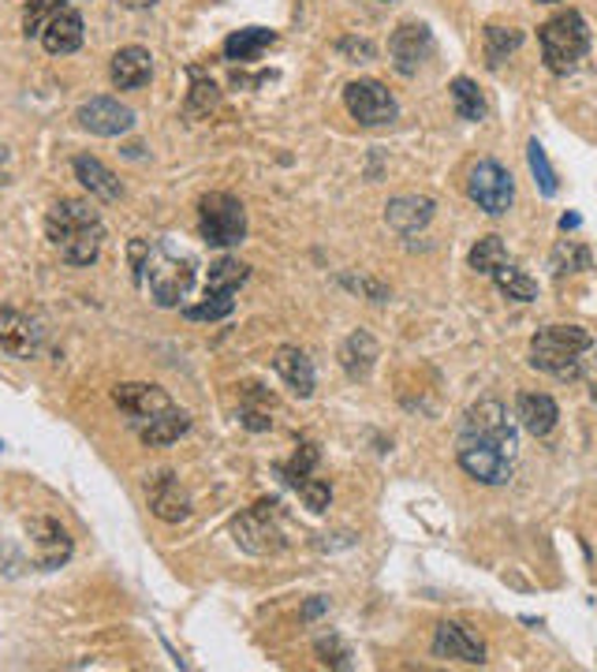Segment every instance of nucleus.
Here are the masks:
<instances>
[{"label":"nucleus","instance_id":"obj_18","mask_svg":"<svg viewBox=\"0 0 597 672\" xmlns=\"http://www.w3.org/2000/svg\"><path fill=\"white\" fill-rule=\"evenodd\" d=\"M433 654L449 661H467V665H482L486 661V642L475 631L463 628V624H441L438 636H433Z\"/></svg>","mask_w":597,"mask_h":672},{"label":"nucleus","instance_id":"obj_2","mask_svg":"<svg viewBox=\"0 0 597 672\" xmlns=\"http://www.w3.org/2000/svg\"><path fill=\"white\" fill-rule=\"evenodd\" d=\"M131 266H135L139 280H146L150 299H154L157 307H179V299L191 291L195 262L187 258V254H176L173 247L135 240L131 243Z\"/></svg>","mask_w":597,"mask_h":672},{"label":"nucleus","instance_id":"obj_20","mask_svg":"<svg viewBox=\"0 0 597 672\" xmlns=\"http://www.w3.org/2000/svg\"><path fill=\"white\" fill-rule=\"evenodd\" d=\"M516 419H519V426H523L527 433H534V438H545V433H553L556 419H561V407H556L553 396H545V393H519Z\"/></svg>","mask_w":597,"mask_h":672},{"label":"nucleus","instance_id":"obj_13","mask_svg":"<svg viewBox=\"0 0 597 672\" xmlns=\"http://www.w3.org/2000/svg\"><path fill=\"white\" fill-rule=\"evenodd\" d=\"M430 53H433V34L422 23H403L388 37V56H393V68L400 75H414Z\"/></svg>","mask_w":597,"mask_h":672},{"label":"nucleus","instance_id":"obj_34","mask_svg":"<svg viewBox=\"0 0 597 672\" xmlns=\"http://www.w3.org/2000/svg\"><path fill=\"white\" fill-rule=\"evenodd\" d=\"M318 460H321V452H318V444H299L296 449V456H291L288 463H284L280 467V475H284V482H291V486H302V482H307L310 475H314V467H318Z\"/></svg>","mask_w":597,"mask_h":672},{"label":"nucleus","instance_id":"obj_40","mask_svg":"<svg viewBox=\"0 0 597 672\" xmlns=\"http://www.w3.org/2000/svg\"><path fill=\"white\" fill-rule=\"evenodd\" d=\"M336 49H340V56H347L352 64H369L377 56V45L369 42V37H344Z\"/></svg>","mask_w":597,"mask_h":672},{"label":"nucleus","instance_id":"obj_5","mask_svg":"<svg viewBox=\"0 0 597 672\" xmlns=\"http://www.w3.org/2000/svg\"><path fill=\"white\" fill-rule=\"evenodd\" d=\"M198 232L210 247H235L246 240V210L229 191H210L198 202Z\"/></svg>","mask_w":597,"mask_h":672},{"label":"nucleus","instance_id":"obj_43","mask_svg":"<svg viewBox=\"0 0 597 672\" xmlns=\"http://www.w3.org/2000/svg\"><path fill=\"white\" fill-rule=\"evenodd\" d=\"M561 229L567 232V229H579V213H564L561 217Z\"/></svg>","mask_w":597,"mask_h":672},{"label":"nucleus","instance_id":"obj_17","mask_svg":"<svg viewBox=\"0 0 597 672\" xmlns=\"http://www.w3.org/2000/svg\"><path fill=\"white\" fill-rule=\"evenodd\" d=\"M438 213V202L425 195H400L385 206V224L396 235H419Z\"/></svg>","mask_w":597,"mask_h":672},{"label":"nucleus","instance_id":"obj_15","mask_svg":"<svg viewBox=\"0 0 597 672\" xmlns=\"http://www.w3.org/2000/svg\"><path fill=\"white\" fill-rule=\"evenodd\" d=\"M42 45H45V53H53V56H68L75 53L82 45V15L75 12L71 4H64V0H56L53 4V12L49 19H45V26H42Z\"/></svg>","mask_w":597,"mask_h":672},{"label":"nucleus","instance_id":"obj_7","mask_svg":"<svg viewBox=\"0 0 597 672\" xmlns=\"http://www.w3.org/2000/svg\"><path fill=\"white\" fill-rule=\"evenodd\" d=\"M467 195L478 210H486L489 217H500L516 202V179H511V173L500 161H478L467 176Z\"/></svg>","mask_w":597,"mask_h":672},{"label":"nucleus","instance_id":"obj_46","mask_svg":"<svg viewBox=\"0 0 597 672\" xmlns=\"http://www.w3.org/2000/svg\"><path fill=\"white\" fill-rule=\"evenodd\" d=\"M542 4H561V0H542Z\"/></svg>","mask_w":597,"mask_h":672},{"label":"nucleus","instance_id":"obj_10","mask_svg":"<svg viewBox=\"0 0 597 672\" xmlns=\"http://www.w3.org/2000/svg\"><path fill=\"white\" fill-rule=\"evenodd\" d=\"M456 460H460L463 475L482 482V486H505V482L511 478V456H505V452L489 441L460 438Z\"/></svg>","mask_w":597,"mask_h":672},{"label":"nucleus","instance_id":"obj_1","mask_svg":"<svg viewBox=\"0 0 597 672\" xmlns=\"http://www.w3.org/2000/svg\"><path fill=\"white\" fill-rule=\"evenodd\" d=\"M45 235L68 266H93L106 243V221L82 198H60L45 213Z\"/></svg>","mask_w":597,"mask_h":672},{"label":"nucleus","instance_id":"obj_36","mask_svg":"<svg viewBox=\"0 0 597 672\" xmlns=\"http://www.w3.org/2000/svg\"><path fill=\"white\" fill-rule=\"evenodd\" d=\"M314 654L321 658V665H329V669H352V650L344 647L336 636H321L314 642Z\"/></svg>","mask_w":597,"mask_h":672},{"label":"nucleus","instance_id":"obj_12","mask_svg":"<svg viewBox=\"0 0 597 672\" xmlns=\"http://www.w3.org/2000/svg\"><path fill=\"white\" fill-rule=\"evenodd\" d=\"M146 500H150V513L165 519V524H184L191 516V494H187V486L173 471H161V475L146 482Z\"/></svg>","mask_w":597,"mask_h":672},{"label":"nucleus","instance_id":"obj_45","mask_svg":"<svg viewBox=\"0 0 597 672\" xmlns=\"http://www.w3.org/2000/svg\"><path fill=\"white\" fill-rule=\"evenodd\" d=\"M590 400H594V404H597V385H594V393H590Z\"/></svg>","mask_w":597,"mask_h":672},{"label":"nucleus","instance_id":"obj_38","mask_svg":"<svg viewBox=\"0 0 597 672\" xmlns=\"http://www.w3.org/2000/svg\"><path fill=\"white\" fill-rule=\"evenodd\" d=\"M53 4H56V0H31V4H26V12H23V34L26 37L42 34V26H45V19H49Z\"/></svg>","mask_w":597,"mask_h":672},{"label":"nucleus","instance_id":"obj_31","mask_svg":"<svg viewBox=\"0 0 597 672\" xmlns=\"http://www.w3.org/2000/svg\"><path fill=\"white\" fill-rule=\"evenodd\" d=\"M508 258V247L500 243V235H482V240L471 247V269L482 273V277H493Z\"/></svg>","mask_w":597,"mask_h":672},{"label":"nucleus","instance_id":"obj_8","mask_svg":"<svg viewBox=\"0 0 597 672\" xmlns=\"http://www.w3.org/2000/svg\"><path fill=\"white\" fill-rule=\"evenodd\" d=\"M463 438H475V441H489L497 444L505 456H516L519 449V433H516V422L508 419V407L500 400H478L475 407L467 411V419H463Z\"/></svg>","mask_w":597,"mask_h":672},{"label":"nucleus","instance_id":"obj_9","mask_svg":"<svg viewBox=\"0 0 597 672\" xmlns=\"http://www.w3.org/2000/svg\"><path fill=\"white\" fill-rule=\"evenodd\" d=\"M344 106L358 120V124H366V128L393 124V120L400 117V106H396V98L388 93L385 82H377V79L347 82V87H344Z\"/></svg>","mask_w":597,"mask_h":672},{"label":"nucleus","instance_id":"obj_26","mask_svg":"<svg viewBox=\"0 0 597 672\" xmlns=\"http://www.w3.org/2000/svg\"><path fill=\"white\" fill-rule=\"evenodd\" d=\"M273 42H277V34L265 31V26H243V31H235L229 42H224V56H229L232 64H251V60H258Z\"/></svg>","mask_w":597,"mask_h":672},{"label":"nucleus","instance_id":"obj_22","mask_svg":"<svg viewBox=\"0 0 597 672\" xmlns=\"http://www.w3.org/2000/svg\"><path fill=\"white\" fill-rule=\"evenodd\" d=\"M31 535L37 542V564L42 568H60L71 557V538L56 519H34Z\"/></svg>","mask_w":597,"mask_h":672},{"label":"nucleus","instance_id":"obj_44","mask_svg":"<svg viewBox=\"0 0 597 672\" xmlns=\"http://www.w3.org/2000/svg\"><path fill=\"white\" fill-rule=\"evenodd\" d=\"M4 165H8V150L0 146V184H8V173H4Z\"/></svg>","mask_w":597,"mask_h":672},{"label":"nucleus","instance_id":"obj_25","mask_svg":"<svg viewBox=\"0 0 597 672\" xmlns=\"http://www.w3.org/2000/svg\"><path fill=\"white\" fill-rule=\"evenodd\" d=\"M187 430H191V415L179 411V407H168V411L154 415V419L139 422V438H142V444H154V449H157V444H173V441H179Z\"/></svg>","mask_w":597,"mask_h":672},{"label":"nucleus","instance_id":"obj_33","mask_svg":"<svg viewBox=\"0 0 597 672\" xmlns=\"http://www.w3.org/2000/svg\"><path fill=\"white\" fill-rule=\"evenodd\" d=\"M527 165H530V173H534L538 191H542L545 198H553L556 195V173H553V165H549V154L538 139L527 142Z\"/></svg>","mask_w":597,"mask_h":672},{"label":"nucleus","instance_id":"obj_19","mask_svg":"<svg viewBox=\"0 0 597 672\" xmlns=\"http://www.w3.org/2000/svg\"><path fill=\"white\" fill-rule=\"evenodd\" d=\"M112 87L117 90H142L150 79H154V56H150L142 45H128L112 56Z\"/></svg>","mask_w":597,"mask_h":672},{"label":"nucleus","instance_id":"obj_42","mask_svg":"<svg viewBox=\"0 0 597 672\" xmlns=\"http://www.w3.org/2000/svg\"><path fill=\"white\" fill-rule=\"evenodd\" d=\"M117 4H123V8H131V12H146V8H154L157 0H117Z\"/></svg>","mask_w":597,"mask_h":672},{"label":"nucleus","instance_id":"obj_28","mask_svg":"<svg viewBox=\"0 0 597 672\" xmlns=\"http://www.w3.org/2000/svg\"><path fill=\"white\" fill-rule=\"evenodd\" d=\"M519 45H523V31H516V26H500V23L486 26V60H489V68H500L508 56L519 53Z\"/></svg>","mask_w":597,"mask_h":672},{"label":"nucleus","instance_id":"obj_23","mask_svg":"<svg viewBox=\"0 0 597 672\" xmlns=\"http://www.w3.org/2000/svg\"><path fill=\"white\" fill-rule=\"evenodd\" d=\"M377 363V340L366 333V329H355L352 337L340 344V366L352 382H366L369 371Z\"/></svg>","mask_w":597,"mask_h":672},{"label":"nucleus","instance_id":"obj_4","mask_svg":"<svg viewBox=\"0 0 597 672\" xmlns=\"http://www.w3.org/2000/svg\"><path fill=\"white\" fill-rule=\"evenodd\" d=\"M538 42H542V60L553 75H567L579 68V60L590 53V26L579 12H556L549 23L538 31Z\"/></svg>","mask_w":597,"mask_h":672},{"label":"nucleus","instance_id":"obj_3","mask_svg":"<svg viewBox=\"0 0 597 672\" xmlns=\"http://www.w3.org/2000/svg\"><path fill=\"white\" fill-rule=\"evenodd\" d=\"M594 348V337L583 326H545L530 340V366L561 382H575L583 374V355Z\"/></svg>","mask_w":597,"mask_h":672},{"label":"nucleus","instance_id":"obj_35","mask_svg":"<svg viewBox=\"0 0 597 672\" xmlns=\"http://www.w3.org/2000/svg\"><path fill=\"white\" fill-rule=\"evenodd\" d=\"M235 310L232 296H206L202 302H195V307H184V318L187 321H221L229 318Z\"/></svg>","mask_w":597,"mask_h":672},{"label":"nucleus","instance_id":"obj_16","mask_svg":"<svg viewBox=\"0 0 597 672\" xmlns=\"http://www.w3.org/2000/svg\"><path fill=\"white\" fill-rule=\"evenodd\" d=\"M112 400H117V407L123 415H131V422H146L154 419V415L168 411L173 404V396H168L165 389H157V385H146V382H123L112 389Z\"/></svg>","mask_w":597,"mask_h":672},{"label":"nucleus","instance_id":"obj_11","mask_svg":"<svg viewBox=\"0 0 597 672\" xmlns=\"http://www.w3.org/2000/svg\"><path fill=\"white\" fill-rule=\"evenodd\" d=\"M75 120H79L90 135L117 139V135H123V131L135 128V109H128L120 98H90L87 106H79Z\"/></svg>","mask_w":597,"mask_h":672},{"label":"nucleus","instance_id":"obj_14","mask_svg":"<svg viewBox=\"0 0 597 672\" xmlns=\"http://www.w3.org/2000/svg\"><path fill=\"white\" fill-rule=\"evenodd\" d=\"M42 337H45V329L37 326L31 315H23V310H15V307L0 310V352L4 355H12V359L34 355L37 348H42Z\"/></svg>","mask_w":597,"mask_h":672},{"label":"nucleus","instance_id":"obj_30","mask_svg":"<svg viewBox=\"0 0 597 672\" xmlns=\"http://www.w3.org/2000/svg\"><path fill=\"white\" fill-rule=\"evenodd\" d=\"M493 280H497V288L505 291L508 299H519V302L538 299V280H534V277H527V273L519 269L516 262H505V266L493 273Z\"/></svg>","mask_w":597,"mask_h":672},{"label":"nucleus","instance_id":"obj_21","mask_svg":"<svg viewBox=\"0 0 597 672\" xmlns=\"http://www.w3.org/2000/svg\"><path fill=\"white\" fill-rule=\"evenodd\" d=\"M273 371L280 374V382L288 385L291 393L299 396V400H307V396H314V363H310L307 355L299 352V348H280L277 359H273Z\"/></svg>","mask_w":597,"mask_h":672},{"label":"nucleus","instance_id":"obj_37","mask_svg":"<svg viewBox=\"0 0 597 672\" xmlns=\"http://www.w3.org/2000/svg\"><path fill=\"white\" fill-rule=\"evenodd\" d=\"M299 497L302 505L310 508V513H325L329 500H333V489H329V478H307L299 486Z\"/></svg>","mask_w":597,"mask_h":672},{"label":"nucleus","instance_id":"obj_39","mask_svg":"<svg viewBox=\"0 0 597 672\" xmlns=\"http://www.w3.org/2000/svg\"><path fill=\"white\" fill-rule=\"evenodd\" d=\"M217 106V87L213 82H206L202 75L195 71V90H191V101H187V112L198 117V112H210Z\"/></svg>","mask_w":597,"mask_h":672},{"label":"nucleus","instance_id":"obj_27","mask_svg":"<svg viewBox=\"0 0 597 672\" xmlns=\"http://www.w3.org/2000/svg\"><path fill=\"white\" fill-rule=\"evenodd\" d=\"M251 277V266L240 258H217L206 277V296H235Z\"/></svg>","mask_w":597,"mask_h":672},{"label":"nucleus","instance_id":"obj_29","mask_svg":"<svg viewBox=\"0 0 597 672\" xmlns=\"http://www.w3.org/2000/svg\"><path fill=\"white\" fill-rule=\"evenodd\" d=\"M452 106H456V117L460 120H471V124H478V120H486V98H482V90L475 87L471 79H452Z\"/></svg>","mask_w":597,"mask_h":672},{"label":"nucleus","instance_id":"obj_32","mask_svg":"<svg viewBox=\"0 0 597 672\" xmlns=\"http://www.w3.org/2000/svg\"><path fill=\"white\" fill-rule=\"evenodd\" d=\"M553 269L556 273H586L594 269V254L575 240H561L553 247Z\"/></svg>","mask_w":597,"mask_h":672},{"label":"nucleus","instance_id":"obj_6","mask_svg":"<svg viewBox=\"0 0 597 672\" xmlns=\"http://www.w3.org/2000/svg\"><path fill=\"white\" fill-rule=\"evenodd\" d=\"M235 546L246 549L254 557H269L284 549V531L277 524V500H258L254 508H246L232 519Z\"/></svg>","mask_w":597,"mask_h":672},{"label":"nucleus","instance_id":"obj_24","mask_svg":"<svg viewBox=\"0 0 597 672\" xmlns=\"http://www.w3.org/2000/svg\"><path fill=\"white\" fill-rule=\"evenodd\" d=\"M71 168H75V179H79V184L87 187L93 198H101V202H117V198H120V179L112 176V168L101 165L98 157L79 154L71 161Z\"/></svg>","mask_w":597,"mask_h":672},{"label":"nucleus","instance_id":"obj_41","mask_svg":"<svg viewBox=\"0 0 597 672\" xmlns=\"http://www.w3.org/2000/svg\"><path fill=\"white\" fill-rule=\"evenodd\" d=\"M325 609H329V598H310L307 605H302V620H318Z\"/></svg>","mask_w":597,"mask_h":672}]
</instances>
